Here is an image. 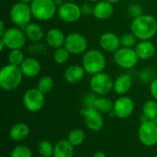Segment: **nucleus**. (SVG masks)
<instances>
[{
  "label": "nucleus",
  "mask_w": 157,
  "mask_h": 157,
  "mask_svg": "<svg viewBox=\"0 0 157 157\" xmlns=\"http://www.w3.org/2000/svg\"><path fill=\"white\" fill-rule=\"evenodd\" d=\"M131 31L140 40H150L157 33V19L152 15L143 14L132 19Z\"/></svg>",
  "instance_id": "nucleus-1"
},
{
  "label": "nucleus",
  "mask_w": 157,
  "mask_h": 157,
  "mask_svg": "<svg viewBox=\"0 0 157 157\" xmlns=\"http://www.w3.org/2000/svg\"><path fill=\"white\" fill-rule=\"evenodd\" d=\"M106 57L102 52L96 49H91L84 53L82 60V66L86 74L95 75L104 72L106 68Z\"/></svg>",
  "instance_id": "nucleus-2"
},
{
  "label": "nucleus",
  "mask_w": 157,
  "mask_h": 157,
  "mask_svg": "<svg viewBox=\"0 0 157 157\" xmlns=\"http://www.w3.org/2000/svg\"><path fill=\"white\" fill-rule=\"evenodd\" d=\"M23 78V74L19 66L10 63L3 66L0 70V86L3 90L12 91L17 89Z\"/></svg>",
  "instance_id": "nucleus-3"
},
{
  "label": "nucleus",
  "mask_w": 157,
  "mask_h": 157,
  "mask_svg": "<svg viewBox=\"0 0 157 157\" xmlns=\"http://www.w3.org/2000/svg\"><path fill=\"white\" fill-rule=\"evenodd\" d=\"M29 6L32 17L39 21H48L52 19L58 9L53 0H32Z\"/></svg>",
  "instance_id": "nucleus-4"
},
{
  "label": "nucleus",
  "mask_w": 157,
  "mask_h": 157,
  "mask_svg": "<svg viewBox=\"0 0 157 157\" xmlns=\"http://www.w3.org/2000/svg\"><path fill=\"white\" fill-rule=\"evenodd\" d=\"M9 17L12 23L17 28H25L29 23H30L32 17V13L29 5L20 2L15 3L10 8Z\"/></svg>",
  "instance_id": "nucleus-5"
},
{
  "label": "nucleus",
  "mask_w": 157,
  "mask_h": 157,
  "mask_svg": "<svg viewBox=\"0 0 157 157\" xmlns=\"http://www.w3.org/2000/svg\"><path fill=\"white\" fill-rule=\"evenodd\" d=\"M0 40L4 42L6 48L9 50L21 49L27 41V37L22 29L15 27L9 28L6 32L0 36Z\"/></svg>",
  "instance_id": "nucleus-6"
},
{
  "label": "nucleus",
  "mask_w": 157,
  "mask_h": 157,
  "mask_svg": "<svg viewBox=\"0 0 157 157\" xmlns=\"http://www.w3.org/2000/svg\"><path fill=\"white\" fill-rule=\"evenodd\" d=\"M138 137L144 146H155L157 144V124L155 121L146 120L143 121L138 130Z\"/></svg>",
  "instance_id": "nucleus-7"
},
{
  "label": "nucleus",
  "mask_w": 157,
  "mask_h": 157,
  "mask_svg": "<svg viewBox=\"0 0 157 157\" xmlns=\"http://www.w3.org/2000/svg\"><path fill=\"white\" fill-rule=\"evenodd\" d=\"M113 59L115 63L123 69H131L134 67L140 60L135 49L121 47L114 52Z\"/></svg>",
  "instance_id": "nucleus-8"
},
{
  "label": "nucleus",
  "mask_w": 157,
  "mask_h": 157,
  "mask_svg": "<svg viewBox=\"0 0 157 157\" xmlns=\"http://www.w3.org/2000/svg\"><path fill=\"white\" fill-rule=\"evenodd\" d=\"M114 81L106 73L102 72L92 75L90 80L91 90L98 96H106L113 89Z\"/></svg>",
  "instance_id": "nucleus-9"
},
{
  "label": "nucleus",
  "mask_w": 157,
  "mask_h": 157,
  "mask_svg": "<svg viewBox=\"0 0 157 157\" xmlns=\"http://www.w3.org/2000/svg\"><path fill=\"white\" fill-rule=\"evenodd\" d=\"M86 109H95L101 113H110L113 111L114 103L108 98L98 97L97 94H87L84 98Z\"/></svg>",
  "instance_id": "nucleus-10"
},
{
  "label": "nucleus",
  "mask_w": 157,
  "mask_h": 157,
  "mask_svg": "<svg viewBox=\"0 0 157 157\" xmlns=\"http://www.w3.org/2000/svg\"><path fill=\"white\" fill-rule=\"evenodd\" d=\"M88 42L86 38L78 32H73L66 36L64 47L71 54L78 55L85 53L87 51Z\"/></svg>",
  "instance_id": "nucleus-11"
},
{
  "label": "nucleus",
  "mask_w": 157,
  "mask_h": 157,
  "mask_svg": "<svg viewBox=\"0 0 157 157\" xmlns=\"http://www.w3.org/2000/svg\"><path fill=\"white\" fill-rule=\"evenodd\" d=\"M45 102L44 94L41 93L37 87L36 88H29L27 90L23 97V104L27 110L30 112H37L40 111Z\"/></svg>",
  "instance_id": "nucleus-12"
},
{
  "label": "nucleus",
  "mask_w": 157,
  "mask_h": 157,
  "mask_svg": "<svg viewBox=\"0 0 157 157\" xmlns=\"http://www.w3.org/2000/svg\"><path fill=\"white\" fill-rule=\"evenodd\" d=\"M57 15L61 20L66 23H75L82 16L80 6L75 2H64L57 9Z\"/></svg>",
  "instance_id": "nucleus-13"
},
{
  "label": "nucleus",
  "mask_w": 157,
  "mask_h": 157,
  "mask_svg": "<svg viewBox=\"0 0 157 157\" xmlns=\"http://www.w3.org/2000/svg\"><path fill=\"white\" fill-rule=\"evenodd\" d=\"M85 123L86 127L93 132H99L104 126V119L102 113L95 109H84L82 110Z\"/></svg>",
  "instance_id": "nucleus-14"
},
{
  "label": "nucleus",
  "mask_w": 157,
  "mask_h": 157,
  "mask_svg": "<svg viewBox=\"0 0 157 157\" xmlns=\"http://www.w3.org/2000/svg\"><path fill=\"white\" fill-rule=\"evenodd\" d=\"M134 111V102L130 97L122 96L114 102L113 113L120 119L129 118Z\"/></svg>",
  "instance_id": "nucleus-15"
},
{
  "label": "nucleus",
  "mask_w": 157,
  "mask_h": 157,
  "mask_svg": "<svg viewBox=\"0 0 157 157\" xmlns=\"http://www.w3.org/2000/svg\"><path fill=\"white\" fill-rule=\"evenodd\" d=\"M99 45L107 52H115L121 47L120 37L113 32L103 33L99 38Z\"/></svg>",
  "instance_id": "nucleus-16"
},
{
  "label": "nucleus",
  "mask_w": 157,
  "mask_h": 157,
  "mask_svg": "<svg viewBox=\"0 0 157 157\" xmlns=\"http://www.w3.org/2000/svg\"><path fill=\"white\" fill-rule=\"evenodd\" d=\"M65 39L66 36L64 35V33L57 28L50 29L45 34L46 43L52 49H57L64 46Z\"/></svg>",
  "instance_id": "nucleus-17"
},
{
  "label": "nucleus",
  "mask_w": 157,
  "mask_h": 157,
  "mask_svg": "<svg viewBox=\"0 0 157 157\" xmlns=\"http://www.w3.org/2000/svg\"><path fill=\"white\" fill-rule=\"evenodd\" d=\"M114 12V6L112 3H109L105 0H101L95 4L93 16L99 20L109 19Z\"/></svg>",
  "instance_id": "nucleus-18"
},
{
  "label": "nucleus",
  "mask_w": 157,
  "mask_h": 157,
  "mask_svg": "<svg viewBox=\"0 0 157 157\" xmlns=\"http://www.w3.org/2000/svg\"><path fill=\"white\" fill-rule=\"evenodd\" d=\"M19 67L23 75L27 77H35L40 74L41 70L40 62L37 59L31 57L25 58Z\"/></svg>",
  "instance_id": "nucleus-19"
},
{
  "label": "nucleus",
  "mask_w": 157,
  "mask_h": 157,
  "mask_svg": "<svg viewBox=\"0 0 157 157\" xmlns=\"http://www.w3.org/2000/svg\"><path fill=\"white\" fill-rule=\"evenodd\" d=\"M135 52L139 59L150 60L155 53V46L151 40H140L135 46Z\"/></svg>",
  "instance_id": "nucleus-20"
},
{
  "label": "nucleus",
  "mask_w": 157,
  "mask_h": 157,
  "mask_svg": "<svg viewBox=\"0 0 157 157\" xmlns=\"http://www.w3.org/2000/svg\"><path fill=\"white\" fill-rule=\"evenodd\" d=\"M86 75V71L83 66L78 64H73L66 68L64 72V79L69 84H78L81 82Z\"/></svg>",
  "instance_id": "nucleus-21"
},
{
  "label": "nucleus",
  "mask_w": 157,
  "mask_h": 157,
  "mask_svg": "<svg viewBox=\"0 0 157 157\" xmlns=\"http://www.w3.org/2000/svg\"><path fill=\"white\" fill-rule=\"evenodd\" d=\"M22 29L24 30L27 39L32 42H38L44 37L43 29L38 23L30 22Z\"/></svg>",
  "instance_id": "nucleus-22"
},
{
  "label": "nucleus",
  "mask_w": 157,
  "mask_h": 157,
  "mask_svg": "<svg viewBox=\"0 0 157 157\" xmlns=\"http://www.w3.org/2000/svg\"><path fill=\"white\" fill-rule=\"evenodd\" d=\"M132 86V78L130 75H122L116 78L113 84L114 91L119 95H125L128 93Z\"/></svg>",
  "instance_id": "nucleus-23"
},
{
  "label": "nucleus",
  "mask_w": 157,
  "mask_h": 157,
  "mask_svg": "<svg viewBox=\"0 0 157 157\" xmlns=\"http://www.w3.org/2000/svg\"><path fill=\"white\" fill-rule=\"evenodd\" d=\"M74 146L67 140H61L54 145L53 157H74Z\"/></svg>",
  "instance_id": "nucleus-24"
},
{
  "label": "nucleus",
  "mask_w": 157,
  "mask_h": 157,
  "mask_svg": "<svg viewBox=\"0 0 157 157\" xmlns=\"http://www.w3.org/2000/svg\"><path fill=\"white\" fill-rule=\"evenodd\" d=\"M29 134V128L25 123H17L9 131V136L13 141L20 142L25 140Z\"/></svg>",
  "instance_id": "nucleus-25"
},
{
  "label": "nucleus",
  "mask_w": 157,
  "mask_h": 157,
  "mask_svg": "<svg viewBox=\"0 0 157 157\" xmlns=\"http://www.w3.org/2000/svg\"><path fill=\"white\" fill-rule=\"evenodd\" d=\"M143 117L144 121H155L157 118V101L155 99L147 100L143 106Z\"/></svg>",
  "instance_id": "nucleus-26"
},
{
  "label": "nucleus",
  "mask_w": 157,
  "mask_h": 157,
  "mask_svg": "<svg viewBox=\"0 0 157 157\" xmlns=\"http://www.w3.org/2000/svg\"><path fill=\"white\" fill-rule=\"evenodd\" d=\"M67 141L74 147L79 146L85 141V133L80 129H74L69 132V134L67 136Z\"/></svg>",
  "instance_id": "nucleus-27"
},
{
  "label": "nucleus",
  "mask_w": 157,
  "mask_h": 157,
  "mask_svg": "<svg viewBox=\"0 0 157 157\" xmlns=\"http://www.w3.org/2000/svg\"><path fill=\"white\" fill-rule=\"evenodd\" d=\"M70 54L71 53L68 52V50L64 46H63V47L54 49V52H53V54H52V58H53V61L56 63L63 64V63H66L68 61Z\"/></svg>",
  "instance_id": "nucleus-28"
},
{
  "label": "nucleus",
  "mask_w": 157,
  "mask_h": 157,
  "mask_svg": "<svg viewBox=\"0 0 157 157\" xmlns=\"http://www.w3.org/2000/svg\"><path fill=\"white\" fill-rule=\"evenodd\" d=\"M7 59H8V62L10 64L16 65V66H20V64L25 60V57H24V53L22 52L21 49H15V50H10Z\"/></svg>",
  "instance_id": "nucleus-29"
},
{
  "label": "nucleus",
  "mask_w": 157,
  "mask_h": 157,
  "mask_svg": "<svg viewBox=\"0 0 157 157\" xmlns=\"http://www.w3.org/2000/svg\"><path fill=\"white\" fill-rule=\"evenodd\" d=\"M120 39H121V47H124V48H132V49H133L138 43L137 42L138 39L136 38V36L132 32L124 33L120 37Z\"/></svg>",
  "instance_id": "nucleus-30"
},
{
  "label": "nucleus",
  "mask_w": 157,
  "mask_h": 157,
  "mask_svg": "<svg viewBox=\"0 0 157 157\" xmlns=\"http://www.w3.org/2000/svg\"><path fill=\"white\" fill-rule=\"evenodd\" d=\"M38 150L42 157H52L53 156L54 146L51 144V142L43 140L40 142L38 145Z\"/></svg>",
  "instance_id": "nucleus-31"
},
{
  "label": "nucleus",
  "mask_w": 157,
  "mask_h": 157,
  "mask_svg": "<svg viewBox=\"0 0 157 157\" xmlns=\"http://www.w3.org/2000/svg\"><path fill=\"white\" fill-rule=\"evenodd\" d=\"M53 87V80L52 77L50 76H43L41 77L39 82H38V85H37V88L41 92L43 93L44 95L49 93L50 91H52Z\"/></svg>",
  "instance_id": "nucleus-32"
},
{
  "label": "nucleus",
  "mask_w": 157,
  "mask_h": 157,
  "mask_svg": "<svg viewBox=\"0 0 157 157\" xmlns=\"http://www.w3.org/2000/svg\"><path fill=\"white\" fill-rule=\"evenodd\" d=\"M155 71L153 68L150 67H146L144 69H143L139 75V78L141 79L142 82L144 83H152L156 77H155Z\"/></svg>",
  "instance_id": "nucleus-33"
},
{
  "label": "nucleus",
  "mask_w": 157,
  "mask_h": 157,
  "mask_svg": "<svg viewBox=\"0 0 157 157\" xmlns=\"http://www.w3.org/2000/svg\"><path fill=\"white\" fill-rule=\"evenodd\" d=\"M10 157H32V153L29 147L18 145L11 152Z\"/></svg>",
  "instance_id": "nucleus-34"
},
{
  "label": "nucleus",
  "mask_w": 157,
  "mask_h": 157,
  "mask_svg": "<svg viewBox=\"0 0 157 157\" xmlns=\"http://www.w3.org/2000/svg\"><path fill=\"white\" fill-rule=\"evenodd\" d=\"M144 14V10H143V7L139 5V4H136V3H132L128 7V15L132 18H136L140 16H142Z\"/></svg>",
  "instance_id": "nucleus-35"
},
{
  "label": "nucleus",
  "mask_w": 157,
  "mask_h": 157,
  "mask_svg": "<svg viewBox=\"0 0 157 157\" xmlns=\"http://www.w3.org/2000/svg\"><path fill=\"white\" fill-rule=\"evenodd\" d=\"M80 8H81L82 15H84V16H91V15H93L94 6H92L89 3H87V2L83 3L80 6Z\"/></svg>",
  "instance_id": "nucleus-36"
},
{
  "label": "nucleus",
  "mask_w": 157,
  "mask_h": 157,
  "mask_svg": "<svg viewBox=\"0 0 157 157\" xmlns=\"http://www.w3.org/2000/svg\"><path fill=\"white\" fill-rule=\"evenodd\" d=\"M150 92L154 99L157 101V77L150 84Z\"/></svg>",
  "instance_id": "nucleus-37"
},
{
  "label": "nucleus",
  "mask_w": 157,
  "mask_h": 157,
  "mask_svg": "<svg viewBox=\"0 0 157 157\" xmlns=\"http://www.w3.org/2000/svg\"><path fill=\"white\" fill-rule=\"evenodd\" d=\"M0 25H1V29H0V36H2V35L6 32V30L7 29H6V28H5V23H4V21H3V20H1V21H0Z\"/></svg>",
  "instance_id": "nucleus-38"
},
{
  "label": "nucleus",
  "mask_w": 157,
  "mask_h": 157,
  "mask_svg": "<svg viewBox=\"0 0 157 157\" xmlns=\"http://www.w3.org/2000/svg\"><path fill=\"white\" fill-rule=\"evenodd\" d=\"M93 157H106V155L103 153V152H96L95 154H94V155Z\"/></svg>",
  "instance_id": "nucleus-39"
},
{
  "label": "nucleus",
  "mask_w": 157,
  "mask_h": 157,
  "mask_svg": "<svg viewBox=\"0 0 157 157\" xmlns=\"http://www.w3.org/2000/svg\"><path fill=\"white\" fill-rule=\"evenodd\" d=\"M53 1H54V3L56 4V6H57L58 7H59L62 4H63V0H53Z\"/></svg>",
  "instance_id": "nucleus-40"
},
{
  "label": "nucleus",
  "mask_w": 157,
  "mask_h": 157,
  "mask_svg": "<svg viewBox=\"0 0 157 157\" xmlns=\"http://www.w3.org/2000/svg\"><path fill=\"white\" fill-rule=\"evenodd\" d=\"M17 2H20V3H25V4H30L32 2V0H17Z\"/></svg>",
  "instance_id": "nucleus-41"
},
{
  "label": "nucleus",
  "mask_w": 157,
  "mask_h": 157,
  "mask_svg": "<svg viewBox=\"0 0 157 157\" xmlns=\"http://www.w3.org/2000/svg\"><path fill=\"white\" fill-rule=\"evenodd\" d=\"M105 1H108L109 3H112V4H115V3H118L120 0H105Z\"/></svg>",
  "instance_id": "nucleus-42"
},
{
  "label": "nucleus",
  "mask_w": 157,
  "mask_h": 157,
  "mask_svg": "<svg viewBox=\"0 0 157 157\" xmlns=\"http://www.w3.org/2000/svg\"><path fill=\"white\" fill-rule=\"evenodd\" d=\"M89 2H91V3H98V2H99L100 0H88Z\"/></svg>",
  "instance_id": "nucleus-43"
},
{
  "label": "nucleus",
  "mask_w": 157,
  "mask_h": 157,
  "mask_svg": "<svg viewBox=\"0 0 157 157\" xmlns=\"http://www.w3.org/2000/svg\"><path fill=\"white\" fill-rule=\"evenodd\" d=\"M64 1H66V2H75L76 0H64Z\"/></svg>",
  "instance_id": "nucleus-44"
},
{
  "label": "nucleus",
  "mask_w": 157,
  "mask_h": 157,
  "mask_svg": "<svg viewBox=\"0 0 157 157\" xmlns=\"http://www.w3.org/2000/svg\"><path fill=\"white\" fill-rule=\"evenodd\" d=\"M155 122H156V124H157V118H156V120H155Z\"/></svg>",
  "instance_id": "nucleus-45"
},
{
  "label": "nucleus",
  "mask_w": 157,
  "mask_h": 157,
  "mask_svg": "<svg viewBox=\"0 0 157 157\" xmlns=\"http://www.w3.org/2000/svg\"><path fill=\"white\" fill-rule=\"evenodd\" d=\"M153 157H157V155H155V156H153Z\"/></svg>",
  "instance_id": "nucleus-46"
},
{
  "label": "nucleus",
  "mask_w": 157,
  "mask_h": 157,
  "mask_svg": "<svg viewBox=\"0 0 157 157\" xmlns=\"http://www.w3.org/2000/svg\"><path fill=\"white\" fill-rule=\"evenodd\" d=\"M131 1H136V0H131Z\"/></svg>",
  "instance_id": "nucleus-47"
}]
</instances>
